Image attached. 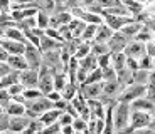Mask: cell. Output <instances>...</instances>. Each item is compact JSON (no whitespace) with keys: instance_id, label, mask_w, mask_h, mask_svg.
<instances>
[{"instance_id":"obj_1","label":"cell","mask_w":155,"mask_h":134,"mask_svg":"<svg viewBox=\"0 0 155 134\" xmlns=\"http://www.w3.org/2000/svg\"><path fill=\"white\" fill-rule=\"evenodd\" d=\"M128 119H130V106L128 102H120L113 107V124H115V129L120 131L123 127L128 126Z\"/></svg>"},{"instance_id":"obj_2","label":"cell","mask_w":155,"mask_h":134,"mask_svg":"<svg viewBox=\"0 0 155 134\" xmlns=\"http://www.w3.org/2000/svg\"><path fill=\"white\" fill-rule=\"evenodd\" d=\"M24 57L27 61L29 69H35L37 70L41 65H42V52L41 49L35 45H32L31 42H25V52H24Z\"/></svg>"},{"instance_id":"obj_3","label":"cell","mask_w":155,"mask_h":134,"mask_svg":"<svg viewBox=\"0 0 155 134\" xmlns=\"http://www.w3.org/2000/svg\"><path fill=\"white\" fill-rule=\"evenodd\" d=\"M25 107L29 111L35 112L37 116L44 114L46 111L49 109H54V101H51L49 97H37V99H32V101H25Z\"/></svg>"},{"instance_id":"obj_4","label":"cell","mask_w":155,"mask_h":134,"mask_svg":"<svg viewBox=\"0 0 155 134\" xmlns=\"http://www.w3.org/2000/svg\"><path fill=\"white\" fill-rule=\"evenodd\" d=\"M39 89L42 94H49L54 89V72L47 69L46 65H41L39 70Z\"/></svg>"},{"instance_id":"obj_5","label":"cell","mask_w":155,"mask_h":134,"mask_svg":"<svg viewBox=\"0 0 155 134\" xmlns=\"http://www.w3.org/2000/svg\"><path fill=\"white\" fill-rule=\"evenodd\" d=\"M145 94H147V86L145 84H130V87L125 89L123 94L118 97V101L120 102H132V101L145 96Z\"/></svg>"},{"instance_id":"obj_6","label":"cell","mask_w":155,"mask_h":134,"mask_svg":"<svg viewBox=\"0 0 155 134\" xmlns=\"http://www.w3.org/2000/svg\"><path fill=\"white\" fill-rule=\"evenodd\" d=\"M123 52L127 54V57L142 59L145 54H147V44L140 42V40H137V39H133V40H130V42L127 44V47H125Z\"/></svg>"},{"instance_id":"obj_7","label":"cell","mask_w":155,"mask_h":134,"mask_svg":"<svg viewBox=\"0 0 155 134\" xmlns=\"http://www.w3.org/2000/svg\"><path fill=\"white\" fill-rule=\"evenodd\" d=\"M128 42H130V40H128V39L125 37V35L121 34L120 30H116V32H113V35L110 37V40H108L106 44H108L110 52L115 54V52H123Z\"/></svg>"},{"instance_id":"obj_8","label":"cell","mask_w":155,"mask_h":134,"mask_svg":"<svg viewBox=\"0 0 155 134\" xmlns=\"http://www.w3.org/2000/svg\"><path fill=\"white\" fill-rule=\"evenodd\" d=\"M103 20H105V23L110 27V29H113V30H120L123 25H127L128 22H132V20H135L133 17H125V15H111V14H103Z\"/></svg>"},{"instance_id":"obj_9","label":"cell","mask_w":155,"mask_h":134,"mask_svg":"<svg viewBox=\"0 0 155 134\" xmlns=\"http://www.w3.org/2000/svg\"><path fill=\"white\" fill-rule=\"evenodd\" d=\"M19 80H20V84L25 86L27 89L35 87V86H39V70H35V69L20 70L19 72Z\"/></svg>"},{"instance_id":"obj_10","label":"cell","mask_w":155,"mask_h":134,"mask_svg":"<svg viewBox=\"0 0 155 134\" xmlns=\"http://www.w3.org/2000/svg\"><path fill=\"white\" fill-rule=\"evenodd\" d=\"M152 121V114L145 111H133L132 114V124L130 126L133 129H143V127H148Z\"/></svg>"},{"instance_id":"obj_11","label":"cell","mask_w":155,"mask_h":134,"mask_svg":"<svg viewBox=\"0 0 155 134\" xmlns=\"http://www.w3.org/2000/svg\"><path fill=\"white\" fill-rule=\"evenodd\" d=\"M101 86L100 82H93V84H81V89H79V94L88 99H100L101 96Z\"/></svg>"},{"instance_id":"obj_12","label":"cell","mask_w":155,"mask_h":134,"mask_svg":"<svg viewBox=\"0 0 155 134\" xmlns=\"http://www.w3.org/2000/svg\"><path fill=\"white\" fill-rule=\"evenodd\" d=\"M143 25L145 23H142V22H137V20H132V22H128L127 25H123L120 29V32L125 35V37L128 39V40H133V39L137 37V34H138L142 29H143Z\"/></svg>"},{"instance_id":"obj_13","label":"cell","mask_w":155,"mask_h":134,"mask_svg":"<svg viewBox=\"0 0 155 134\" xmlns=\"http://www.w3.org/2000/svg\"><path fill=\"white\" fill-rule=\"evenodd\" d=\"M0 45L7 50L8 55H17V54L25 52V42H19V40H10V39H7L4 42H0Z\"/></svg>"},{"instance_id":"obj_14","label":"cell","mask_w":155,"mask_h":134,"mask_svg":"<svg viewBox=\"0 0 155 134\" xmlns=\"http://www.w3.org/2000/svg\"><path fill=\"white\" fill-rule=\"evenodd\" d=\"M29 124H31V119L25 117V116H12V117L8 119V129L14 131V132L24 131Z\"/></svg>"},{"instance_id":"obj_15","label":"cell","mask_w":155,"mask_h":134,"mask_svg":"<svg viewBox=\"0 0 155 134\" xmlns=\"http://www.w3.org/2000/svg\"><path fill=\"white\" fill-rule=\"evenodd\" d=\"M62 44L64 42H59V40H56V39L49 37V35L44 34L42 37H41V44H39V49H41V52H47V50H56V49H61Z\"/></svg>"},{"instance_id":"obj_16","label":"cell","mask_w":155,"mask_h":134,"mask_svg":"<svg viewBox=\"0 0 155 134\" xmlns=\"http://www.w3.org/2000/svg\"><path fill=\"white\" fill-rule=\"evenodd\" d=\"M7 64L10 65V69L14 70H24V69H29L27 61L24 57V54H17V55H8L7 57Z\"/></svg>"},{"instance_id":"obj_17","label":"cell","mask_w":155,"mask_h":134,"mask_svg":"<svg viewBox=\"0 0 155 134\" xmlns=\"http://www.w3.org/2000/svg\"><path fill=\"white\" fill-rule=\"evenodd\" d=\"M113 32H115V30L110 29L106 23H100L98 29H96V35H94L93 40H96V42H108L110 37L113 35Z\"/></svg>"},{"instance_id":"obj_18","label":"cell","mask_w":155,"mask_h":134,"mask_svg":"<svg viewBox=\"0 0 155 134\" xmlns=\"http://www.w3.org/2000/svg\"><path fill=\"white\" fill-rule=\"evenodd\" d=\"M79 67H83V69H86L88 72H91L93 69L98 67V57L94 55L93 52H89L86 57L79 59Z\"/></svg>"},{"instance_id":"obj_19","label":"cell","mask_w":155,"mask_h":134,"mask_svg":"<svg viewBox=\"0 0 155 134\" xmlns=\"http://www.w3.org/2000/svg\"><path fill=\"white\" fill-rule=\"evenodd\" d=\"M61 112L62 111H59V109H56V107H54V111H52V109H49V111H46L44 114H41L39 121H41L44 126H49V124H52V123H56V121H58L59 116H61Z\"/></svg>"},{"instance_id":"obj_20","label":"cell","mask_w":155,"mask_h":134,"mask_svg":"<svg viewBox=\"0 0 155 134\" xmlns=\"http://www.w3.org/2000/svg\"><path fill=\"white\" fill-rule=\"evenodd\" d=\"M111 64H113V67H115L116 74H118L121 69H125V67H127V54H125V52H115V54H111Z\"/></svg>"},{"instance_id":"obj_21","label":"cell","mask_w":155,"mask_h":134,"mask_svg":"<svg viewBox=\"0 0 155 134\" xmlns=\"http://www.w3.org/2000/svg\"><path fill=\"white\" fill-rule=\"evenodd\" d=\"M19 72H20V70H12V72H8L7 76L2 77V82H0V89L10 87L12 84L19 82Z\"/></svg>"},{"instance_id":"obj_22","label":"cell","mask_w":155,"mask_h":134,"mask_svg":"<svg viewBox=\"0 0 155 134\" xmlns=\"http://www.w3.org/2000/svg\"><path fill=\"white\" fill-rule=\"evenodd\" d=\"M7 112L8 116H24L25 114V106H24L22 102H12L7 106Z\"/></svg>"},{"instance_id":"obj_23","label":"cell","mask_w":155,"mask_h":134,"mask_svg":"<svg viewBox=\"0 0 155 134\" xmlns=\"http://www.w3.org/2000/svg\"><path fill=\"white\" fill-rule=\"evenodd\" d=\"M148 74H150V70H147V69H137L133 72V84H145L147 86Z\"/></svg>"},{"instance_id":"obj_24","label":"cell","mask_w":155,"mask_h":134,"mask_svg":"<svg viewBox=\"0 0 155 134\" xmlns=\"http://www.w3.org/2000/svg\"><path fill=\"white\" fill-rule=\"evenodd\" d=\"M121 4L130 10L132 15H137V14H140V12L143 10V5L140 4V2H137V0H121Z\"/></svg>"},{"instance_id":"obj_25","label":"cell","mask_w":155,"mask_h":134,"mask_svg":"<svg viewBox=\"0 0 155 134\" xmlns=\"http://www.w3.org/2000/svg\"><path fill=\"white\" fill-rule=\"evenodd\" d=\"M91 52L94 54V55H103V54H110V49H108V44L106 42H96V40H93V44H91Z\"/></svg>"},{"instance_id":"obj_26","label":"cell","mask_w":155,"mask_h":134,"mask_svg":"<svg viewBox=\"0 0 155 134\" xmlns=\"http://www.w3.org/2000/svg\"><path fill=\"white\" fill-rule=\"evenodd\" d=\"M96 29H98L96 23H88V25H86V29H84V32L81 34V40H84V42L93 40L94 35H96Z\"/></svg>"},{"instance_id":"obj_27","label":"cell","mask_w":155,"mask_h":134,"mask_svg":"<svg viewBox=\"0 0 155 134\" xmlns=\"http://www.w3.org/2000/svg\"><path fill=\"white\" fill-rule=\"evenodd\" d=\"M89 52H91V44H89V42H84V40H83V42L79 44V45H78L76 52H74V57H76L78 61H79V59L86 57V55H88Z\"/></svg>"},{"instance_id":"obj_28","label":"cell","mask_w":155,"mask_h":134,"mask_svg":"<svg viewBox=\"0 0 155 134\" xmlns=\"http://www.w3.org/2000/svg\"><path fill=\"white\" fill-rule=\"evenodd\" d=\"M35 19H37V27H39V29H44V30H46L47 27H49L51 15L47 14V12L39 10V12H37V15H35Z\"/></svg>"},{"instance_id":"obj_29","label":"cell","mask_w":155,"mask_h":134,"mask_svg":"<svg viewBox=\"0 0 155 134\" xmlns=\"http://www.w3.org/2000/svg\"><path fill=\"white\" fill-rule=\"evenodd\" d=\"M76 97V84H73V82H69V84L64 86V89H62V99L66 101H71Z\"/></svg>"},{"instance_id":"obj_30","label":"cell","mask_w":155,"mask_h":134,"mask_svg":"<svg viewBox=\"0 0 155 134\" xmlns=\"http://www.w3.org/2000/svg\"><path fill=\"white\" fill-rule=\"evenodd\" d=\"M103 80H116V77H118V74H116L115 67H103Z\"/></svg>"},{"instance_id":"obj_31","label":"cell","mask_w":155,"mask_h":134,"mask_svg":"<svg viewBox=\"0 0 155 134\" xmlns=\"http://www.w3.org/2000/svg\"><path fill=\"white\" fill-rule=\"evenodd\" d=\"M73 127L76 132H83L84 129H88V121H84L83 117H76L73 121Z\"/></svg>"},{"instance_id":"obj_32","label":"cell","mask_w":155,"mask_h":134,"mask_svg":"<svg viewBox=\"0 0 155 134\" xmlns=\"http://www.w3.org/2000/svg\"><path fill=\"white\" fill-rule=\"evenodd\" d=\"M61 132V124L59 123H52L49 126H46L39 134H59Z\"/></svg>"},{"instance_id":"obj_33","label":"cell","mask_w":155,"mask_h":134,"mask_svg":"<svg viewBox=\"0 0 155 134\" xmlns=\"http://www.w3.org/2000/svg\"><path fill=\"white\" fill-rule=\"evenodd\" d=\"M138 65H140V69H147V70L153 69V57H150V55L145 54L143 57H142V61L138 62Z\"/></svg>"},{"instance_id":"obj_34","label":"cell","mask_w":155,"mask_h":134,"mask_svg":"<svg viewBox=\"0 0 155 134\" xmlns=\"http://www.w3.org/2000/svg\"><path fill=\"white\" fill-rule=\"evenodd\" d=\"M64 86H66V77H64V74H54V89L62 91Z\"/></svg>"},{"instance_id":"obj_35","label":"cell","mask_w":155,"mask_h":134,"mask_svg":"<svg viewBox=\"0 0 155 134\" xmlns=\"http://www.w3.org/2000/svg\"><path fill=\"white\" fill-rule=\"evenodd\" d=\"M111 64V52L110 54H103V55H98V67H108Z\"/></svg>"},{"instance_id":"obj_36","label":"cell","mask_w":155,"mask_h":134,"mask_svg":"<svg viewBox=\"0 0 155 134\" xmlns=\"http://www.w3.org/2000/svg\"><path fill=\"white\" fill-rule=\"evenodd\" d=\"M73 121H74V117L71 114H68V112H61L58 123L61 124V126H68V124H73Z\"/></svg>"},{"instance_id":"obj_37","label":"cell","mask_w":155,"mask_h":134,"mask_svg":"<svg viewBox=\"0 0 155 134\" xmlns=\"http://www.w3.org/2000/svg\"><path fill=\"white\" fill-rule=\"evenodd\" d=\"M20 92H24V86L19 84V82H15V84H12L10 87H8V94H10L12 97H14V96H19Z\"/></svg>"},{"instance_id":"obj_38","label":"cell","mask_w":155,"mask_h":134,"mask_svg":"<svg viewBox=\"0 0 155 134\" xmlns=\"http://www.w3.org/2000/svg\"><path fill=\"white\" fill-rule=\"evenodd\" d=\"M147 91L155 92V70H150V74H148V80H147Z\"/></svg>"},{"instance_id":"obj_39","label":"cell","mask_w":155,"mask_h":134,"mask_svg":"<svg viewBox=\"0 0 155 134\" xmlns=\"http://www.w3.org/2000/svg\"><path fill=\"white\" fill-rule=\"evenodd\" d=\"M118 4H121V0H98V5L103 8L113 7V5H118Z\"/></svg>"},{"instance_id":"obj_40","label":"cell","mask_w":155,"mask_h":134,"mask_svg":"<svg viewBox=\"0 0 155 134\" xmlns=\"http://www.w3.org/2000/svg\"><path fill=\"white\" fill-rule=\"evenodd\" d=\"M127 67H128L130 70H133V72H135L137 69H140L138 61H137L135 57H127Z\"/></svg>"},{"instance_id":"obj_41","label":"cell","mask_w":155,"mask_h":134,"mask_svg":"<svg viewBox=\"0 0 155 134\" xmlns=\"http://www.w3.org/2000/svg\"><path fill=\"white\" fill-rule=\"evenodd\" d=\"M10 94H8V91H0V106H5V104L8 102V99H10Z\"/></svg>"},{"instance_id":"obj_42","label":"cell","mask_w":155,"mask_h":134,"mask_svg":"<svg viewBox=\"0 0 155 134\" xmlns=\"http://www.w3.org/2000/svg\"><path fill=\"white\" fill-rule=\"evenodd\" d=\"M10 5H12V0H0V10H2V14H7Z\"/></svg>"},{"instance_id":"obj_43","label":"cell","mask_w":155,"mask_h":134,"mask_svg":"<svg viewBox=\"0 0 155 134\" xmlns=\"http://www.w3.org/2000/svg\"><path fill=\"white\" fill-rule=\"evenodd\" d=\"M47 97H49L51 101H54V102H56V101H59V99H62V96L59 94V92H56V91H51L49 94H47Z\"/></svg>"},{"instance_id":"obj_44","label":"cell","mask_w":155,"mask_h":134,"mask_svg":"<svg viewBox=\"0 0 155 134\" xmlns=\"http://www.w3.org/2000/svg\"><path fill=\"white\" fill-rule=\"evenodd\" d=\"M7 57H8V52L0 45V62H7Z\"/></svg>"},{"instance_id":"obj_45","label":"cell","mask_w":155,"mask_h":134,"mask_svg":"<svg viewBox=\"0 0 155 134\" xmlns=\"http://www.w3.org/2000/svg\"><path fill=\"white\" fill-rule=\"evenodd\" d=\"M145 25H147V27H148V29H150L152 32H155V19H150V20H148L147 23H145Z\"/></svg>"},{"instance_id":"obj_46","label":"cell","mask_w":155,"mask_h":134,"mask_svg":"<svg viewBox=\"0 0 155 134\" xmlns=\"http://www.w3.org/2000/svg\"><path fill=\"white\" fill-rule=\"evenodd\" d=\"M148 129H152V131H155V117H152V121H150V124H148Z\"/></svg>"},{"instance_id":"obj_47","label":"cell","mask_w":155,"mask_h":134,"mask_svg":"<svg viewBox=\"0 0 155 134\" xmlns=\"http://www.w3.org/2000/svg\"><path fill=\"white\" fill-rule=\"evenodd\" d=\"M0 134H15V132H14V131H10V129H8V131H2V132H0Z\"/></svg>"},{"instance_id":"obj_48","label":"cell","mask_w":155,"mask_h":134,"mask_svg":"<svg viewBox=\"0 0 155 134\" xmlns=\"http://www.w3.org/2000/svg\"><path fill=\"white\" fill-rule=\"evenodd\" d=\"M137 2H140V4H143V2H148V0H137Z\"/></svg>"},{"instance_id":"obj_49","label":"cell","mask_w":155,"mask_h":134,"mask_svg":"<svg viewBox=\"0 0 155 134\" xmlns=\"http://www.w3.org/2000/svg\"><path fill=\"white\" fill-rule=\"evenodd\" d=\"M2 116H4V114H2V106H0V117H2Z\"/></svg>"},{"instance_id":"obj_50","label":"cell","mask_w":155,"mask_h":134,"mask_svg":"<svg viewBox=\"0 0 155 134\" xmlns=\"http://www.w3.org/2000/svg\"><path fill=\"white\" fill-rule=\"evenodd\" d=\"M153 69H155V59H153Z\"/></svg>"},{"instance_id":"obj_51","label":"cell","mask_w":155,"mask_h":134,"mask_svg":"<svg viewBox=\"0 0 155 134\" xmlns=\"http://www.w3.org/2000/svg\"><path fill=\"white\" fill-rule=\"evenodd\" d=\"M74 134H81V132H74Z\"/></svg>"},{"instance_id":"obj_52","label":"cell","mask_w":155,"mask_h":134,"mask_svg":"<svg viewBox=\"0 0 155 134\" xmlns=\"http://www.w3.org/2000/svg\"><path fill=\"white\" fill-rule=\"evenodd\" d=\"M12 2H14V0H12Z\"/></svg>"}]
</instances>
